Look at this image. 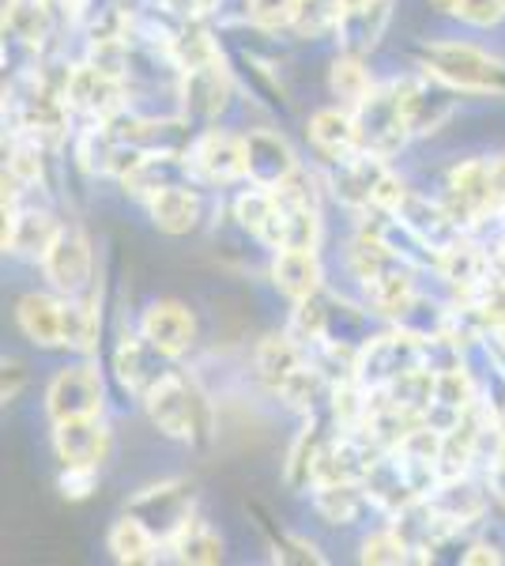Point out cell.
I'll return each instance as SVG.
<instances>
[{
	"label": "cell",
	"mask_w": 505,
	"mask_h": 566,
	"mask_svg": "<svg viewBox=\"0 0 505 566\" xmlns=\"http://www.w3.org/2000/svg\"><path fill=\"white\" fill-rule=\"evenodd\" d=\"M422 61H427L430 76L456 91H491V95H505V65L494 61L491 53L475 50V45L434 42L422 50Z\"/></svg>",
	"instance_id": "cell-1"
},
{
	"label": "cell",
	"mask_w": 505,
	"mask_h": 566,
	"mask_svg": "<svg viewBox=\"0 0 505 566\" xmlns=\"http://www.w3.org/2000/svg\"><path fill=\"white\" fill-rule=\"evenodd\" d=\"M355 125H358V148L362 151L378 155V159L397 155L403 148V140L411 136L408 114H403V103H400V87L397 84L374 87L370 95L358 103Z\"/></svg>",
	"instance_id": "cell-2"
},
{
	"label": "cell",
	"mask_w": 505,
	"mask_h": 566,
	"mask_svg": "<svg viewBox=\"0 0 505 566\" xmlns=\"http://www.w3.org/2000/svg\"><path fill=\"white\" fill-rule=\"evenodd\" d=\"M148 416L162 434L181 438V442H192V438L208 431L204 397L181 374H167V378H159L148 389Z\"/></svg>",
	"instance_id": "cell-3"
},
{
	"label": "cell",
	"mask_w": 505,
	"mask_h": 566,
	"mask_svg": "<svg viewBox=\"0 0 505 566\" xmlns=\"http://www.w3.org/2000/svg\"><path fill=\"white\" fill-rule=\"evenodd\" d=\"M64 98L72 106H80L84 114L98 117V122H109L114 114H122L125 106V87H122V76L109 72L103 65H80L64 76Z\"/></svg>",
	"instance_id": "cell-4"
},
{
	"label": "cell",
	"mask_w": 505,
	"mask_h": 566,
	"mask_svg": "<svg viewBox=\"0 0 505 566\" xmlns=\"http://www.w3.org/2000/svg\"><path fill=\"white\" fill-rule=\"evenodd\" d=\"M45 412L53 416V423L103 412V378H98V370L95 367H64L57 378L50 381Z\"/></svg>",
	"instance_id": "cell-5"
},
{
	"label": "cell",
	"mask_w": 505,
	"mask_h": 566,
	"mask_svg": "<svg viewBox=\"0 0 505 566\" xmlns=\"http://www.w3.org/2000/svg\"><path fill=\"white\" fill-rule=\"evenodd\" d=\"M91 242L76 227H61L57 239L50 242V250L42 253V272L61 295H84L91 280Z\"/></svg>",
	"instance_id": "cell-6"
},
{
	"label": "cell",
	"mask_w": 505,
	"mask_h": 566,
	"mask_svg": "<svg viewBox=\"0 0 505 566\" xmlns=\"http://www.w3.org/2000/svg\"><path fill=\"white\" fill-rule=\"evenodd\" d=\"M53 450L64 469H95L103 464L109 450V434L98 423V416H80V419H61L53 427Z\"/></svg>",
	"instance_id": "cell-7"
},
{
	"label": "cell",
	"mask_w": 505,
	"mask_h": 566,
	"mask_svg": "<svg viewBox=\"0 0 505 566\" xmlns=\"http://www.w3.org/2000/svg\"><path fill=\"white\" fill-rule=\"evenodd\" d=\"M186 167L200 181H211V186H227L234 178H245V140L227 133H204L192 144Z\"/></svg>",
	"instance_id": "cell-8"
},
{
	"label": "cell",
	"mask_w": 505,
	"mask_h": 566,
	"mask_svg": "<svg viewBox=\"0 0 505 566\" xmlns=\"http://www.w3.org/2000/svg\"><path fill=\"white\" fill-rule=\"evenodd\" d=\"M298 170L295 151L287 148V140L275 133H250L245 136V178L253 186L275 189L280 181H287Z\"/></svg>",
	"instance_id": "cell-9"
},
{
	"label": "cell",
	"mask_w": 505,
	"mask_h": 566,
	"mask_svg": "<svg viewBox=\"0 0 505 566\" xmlns=\"http://www.w3.org/2000/svg\"><path fill=\"white\" fill-rule=\"evenodd\" d=\"M140 333L159 348L162 355H181L197 336V322L181 303H151L140 317Z\"/></svg>",
	"instance_id": "cell-10"
},
{
	"label": "cell",
	"mask_w": 505,
	"mask_h": 566,
	"mask_svg": "<svg viewBox=\"0 0 505 566\" xmlns=\"http://www.w3.org/2000/svg\"><path fill=\"white\" fill-rule=\"evenodd\" d=\"M20 328L27 340L39 344V348H64V303L53 295H27L20 298Z\"/></svg>",
	"instance_id": "cell-11"
},
{
	"label": "cell",
	"mask_w": 505,
	"mask_h": 566,
	"mask_svg": "<svg viewBox=\"0 0 505 566\" xmlns=\"http://www.w3.org/2000/svg\"><path fill=\"white\" fill-rule=\"evenodd\" d=\"M309 140H314V148L333 163H344V159H351L355 151H362L358 148L355 117L344 114V109H320V114L309 117Z\"/></svg>",
	"instance_id": "cell-12"
},
{
	"label": "cell",
	"mask_w": 505,
	"mask_h": 566,
	"mask_svg": "<svg viewBox=\"0 0 505 566\" xmlns=\"http://www.w3.org/2000/svg\"><path fill=\"white\" fill-rule=\"evenodd\" d=\"M272 280L280 283L283 295H291L295 303L314 298L320 287V261L317 250H275Z\"/></svg>",
	"instance_id": "cell-13"
},
{
	"label": "cell",
	"mask_w": 505,
	"mask_h": 566,
	"mask_svg": "<svg viewBox=\"0 0 505 566\" xmlns=\"http://www.w3.org/2000/svg\"><path fill=\"white\" fill-rule=\"evenodd\" d=\"M148 208L155 227H162L167 234H186L200 219V197L186 186H162L148 197Z\"/></svg>",
	"instance_id": "cell-14"
},
{
	"label": "cell",
	"mask_w": 505,
	"mask_h": 566,
	"mask_svg": "<svg viewBox=\"0 0 505 566\" xmlns=\"http://www.w3.org/2000/svg\"><path fill=\"white\" fill-rule=\"evenodd\" d=\"M227 95H231V80H227L219 57L186 72V106L192 109V114L215 117L219 109L227 106Z\"/></svg>",
	"instance_id": "cell-15"
},
{
	"label": "cell",
	"mask_w": 505,
	"mask_h": 566,
	"mask_svg": "<svg viewBox=\"0 0 505 566\" xmlns=\"http://www.w3.org/2000/svg\"><path fill=\"white\" fill-rule=\"evenodd\" d=\"M167 552L178 563H219L223 559V541H219L204 522L186 517V522L167 536Z\"/></svg>",
	"instance_id": "cell-16"
},
{
	"label": "cell",
	"mask_w": 505,
	"mask_h": 566,
	"mask_svg": "<svg viewBox=\"0 0 505 566\" xmlns=\"http://www.w3.org/2000/svg\"><path fill=\"white\" fill-rule=\"evenodd\" d=\"M109 552L117 563H151L159 552V536L144 517L128 514L114 528H109Z\"/></svg>",
	"instance_id": "cell-17"
},
{
	"label": "cell",
	"mask_w": 505,
	"mask_h": 566,
	"mask_svg": "<svg viewBox=\"0 0 505 566\" xmlns=\"http://www.w3.org/2000/svg\"><path fill=\"white\" fill-rule=\"evenodd\" d=\"M298 367H306V359H302V344L291 333L269 336V340L256 348V374H261L275 392L283 389V381H287Z\"/></svg>",
	"instance_id": "cell-18"
},
{
	"label": "cell",
	"mask_w": 505,
	"mask_h": 566,
	"mask_svg": "<svg viewBox=\"0 0 505 566\" xmlns=\"http://www.w3.org/2000/svg\"><path fill=\"white\" fill-rule=\"evenodd\" d=\"M57 231L61 227L45 212H20L4 227V250L27 253V258H42V253L50 250V242L57 239Z\"/></svg>",
	"instance_id": "cell-19"
},
{
	"label": "cell",
	"mask_w": 505,
	"mask_h": 566,
	"mask_svg": "<svg viewBox=\"0 0 505 566\" xmlns=\"http://www.w3.org/2000/svg\"><path fill=\"white\" fill-rule=\"evenodd\" d=\"M430 506H434L445 522H453L456 528H461V525L475 522V517L483 514V491L475 488L472 480H464V472L461 476H445L442 491H438V499L430 502Z\"/></svg>",
	"instance_id": "cell-20"
},
{
	"label": "cell",
	"mask_w": 505,
	"mask_h": 566,
	"mask_svg": "<svg viewBox=\"0 0 505 566\" xmlns=\"http://www.w3.org/2000/svg\"><path fill=\"white\" fill-rule=\"evenodd\" d=\"M385 23H389V0H370V4L355 8V12H344L336 31L344 39L347 53H358L381 39Z\"/></svg>",
	"instance_id": "cell-21"
},
{
	"label": "cell",
	"mask_w": 505,
	"mask_h": 566,
	"mask_svg": "<svg viewBox=\"0 0 505 566\" xmlns=\"http://www.w3.org/2000/svg\"><path fill=\"white\" fill-rule=\"evenodd\" d=\"M98 344V310L91 298L69 295L64 303V348L95 352Z\"/></svg>",
	"instance_id": "cell-22"
},
{
	"label": "cell",
	"mask_w": 505,
	"mask_h": 566,
	"mask_svg": "<svg viewBox=\"0 0 505 566\" xmlns=\"http://www.w3.org/2000/svg\"><path fill=\"white\" fill-rule=\"evenodd\" d=\"M358 506H362V495H358L355 483H320L317 488V510L325 514V522L333 525H351Z\"/></svg>",
	"instance_id": "cell-23"
},
{
	"label": "cell",
	"mask_w": 505,
	"mask_h": 566,
	"mask_svg": "<svg viewBox=\"0 0 505 566\" xmlns=\"http://www.w3.org/2000/svg\"><path fill=\"white\" fill-rule=\"evenodd\" d=\"M45 4L50 0H12V8H8V31L15 34V39L39 45L45 39V31H50V12H45Z\"/></svg>",
	"instance_id": "cell-24"
},
{
	"label": "cell",
	"mask_w": 505,
	"mask_h": 566,
	"mask_svg": "<svg viewBox=\"0 0 505 566\" xmlns=\"http://www.w3.org/2000/svg\"><path fill=\"white\" fill-rule=\"evenodd\" d=\"M344 20V0H298L295 31L302 39H320L325 31H333Z\"/></svg>",
	"instance_id": "cell-25"
},
{
	"label": "cell",
	"mask_w": 505,
	"mask_h": 566,
	"mask_svg": "<svg viewBox=\"0 0 505 566\" xmlns=\"http://www.w3.org/2000/svg\"><path fill=\"white\" fill-rule=\"evenodd\" d=\"M333 91L339 98H347V103H355V106L374 91L370 72L362 69V61H358L355 53H347V57H339L333 65Z\"/></svg>",
	"instance_id": "cell-26"
},
{
	"label": "cell",
	"mask_w": 505,
	"mask_h": 566,
	"mask_svg": "<svg viewBox=\"0 0 505 566\" xmlns=\"http://www.w3.org/2000/svg\"><path fill=\"white\" fill-rule=\"evenodd\" d=\"M408 552L411 544L400 536V528H389V533H378L362 544V563H408Z\"/></svg>",
	"instance_id": "cell-27"
},
{
	"label": "cell",
	"mask_w": 505,
	"mask_h": 566,
	"mask_svg": "<svg viewBox=\"0 0 505 566\" xmlns=\"http://www.w3.org/2000/svg\"><path fill=\"white\" fill-rule=\"evenodd\" d=\"M250 4V15L256 27L264 31H280V27H295L298 15V0H245Z\"/></svg>",
	"instance_id": "cell-28"
},
{
	"label": "cell",
	"mask_w": 505,
	"mask_h": 566,
	"mask_svg": "<svg viewBox=\"0 0 505 566\" xmlns=\"http://www.w3.org/2000/svg\"><path fill=\"white\" fill-rule=\"evenodd\" d=\"M8 175H12L20 186H34L42 178V151H39V140H20L8 159Z\"/></svg>",
	"instance_id": "cell-29"
},
{
	"label": "cell",
	"mask_w": 505,
	"mask_h": 566,
	"mask_svg": "<svg viewBox=\"0 0 505 566\" xmlns=\"http://www.w3.org/2000/svg\"><path fill=\"white\" fill-rule=\"evenodd\" d=\"M456 15L467 20L472 27H494L505 15V4H502V0H464Z\"/></svg>",
	"instance_id": "cell-30"
},
{
	"label": "cell",
	"mask_w": 505,
	"mask_h": 566,
	"mask_svg": "<svg viewBox=\"0 0 505 566\" xmlns=\"http://www.w3.org/2000/svg\"><path fill=\"white\" fill-rule=\"evenodd\" d=\"M23 389V367L20 363H4V400H15Z\"/></svg>",
	"instance_id": "cell-31"
},
{
	"label": "cell",
	"mask_w": 505,
	"mask_h": 566,
	"mask_svg": "<svg viewBox=\"0 0 505 566\" xmlns=\"http://www.w3.org/2000/svg\"><path fill=\"white\" fill-rule=\"evenodd\" d=\"M491 189H494V200L505 205V155L491 159Z\"/></svg>",
	"instance_id": "cell-32"
},
{
	"label": "cell",
	"mask_w": 505,
	"mask_h": 566,
	"mask_svg": "<svg viewBox=\"0 0 505 566\" xmlns=\"http://www.w3.org/2000/svg\"><path fill=\"white\" fill-rule=\"evenodd\" d=\"M464 563H467V566H483V563H502V555H498V547L475 544L472 552L464 555Z\"/></svg>",
	"instance_id": "cell-33"
},
{
	"label": "cell",
	"mask_w": 505,
	"mask_h": 566,
	"mask_svg": "<svg viewBox=\"0 0 505 566\" xmlns=\"http://www.w3.org/2000/svg\"><path fill=\"white\" fill-rule=\"evenodd\" d=\"M491 480H494V491H498V499L505 502V458L494 461V472H491Z\"/></svg>",
	"instance_id": "cell-34"
},
{
	"label": "cell",
	"mask_w": 505,
	"mask_h": 566,
	"mask_svg": "<svg viewBox=\"0 0 505 566\" xmlns=\"http://www.w3.org/2000/svg\"><path fill=\"white\" fill-rule=\"evenodd\" d=\"M430 4H434V12H442V15H456L464 0H430Z\"/></svg>",
	"instance_id": "cell-35"
},
{
	"label": "cell",
	"mask_w": 505,
	"mask_h": 566,
	"mask_svg": "<svg viewBox=\"0 0 505 566\" xmlns=\"http://www.w3.org/2000/svg\"><path fill=\"white\" fill-rule=\"evenodd\" d=\"M50 4H61L64 12H84V8H87V0H50Z\"/></svg>",
	"instance_id": "cell-36"
},
{
	"label": "cell",
	"mask_w": 505,
	"mask_h": 566,
	"mask_svg": "<svg viewBox=\"0 0 505 566\" xmlns=\"http://www.w3.org/2000/svg\"><path fill=\"white\" fill-rule=\"evenodd\" d=\"M362 4H370V0H344V12H355V8H362Z\"/></svg>",
	"instance_id": "cell-37"
},
{
	"label": "cell",
	"mask_w": 505,
	"mask_h": 566,
	"mask_svg": "<svg viewBox=\"0 0 505 566\" xmlns=\"http://www.w3.org/2000/svg\"><path fill=\"white\" fill-rule=\"evenodd\" d=\"M498 336H502V340H505V322L498 325Z\"/></svg>",
	"instance_id": "cell-38"
},
{
	"label": "cell",
	"mask_w": 505,
	"mask_h": 566,
	"mask_svg": "<svg viewBox=\"0 0 505 566\" xmlns=\"http://www.w3.org/2000/svg\"><path fill=\"white\" fill-rule=\"evenodd\" d=\"M502 4H505V0H502Z\"/></svg>",
	"instance_id": "cell-39"
}]
</instances>
